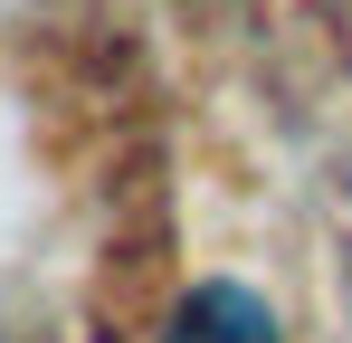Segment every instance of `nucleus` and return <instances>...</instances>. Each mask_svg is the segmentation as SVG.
Segmentation results:
<instances>
[{
	"label": "nucleus",
	"instance_id": "obj_1",
	"mask_svg": "<svg viewBox=\"0 0 352 343\" xmlns=\"http://www.w3.org/2000/svg\"><path fill=\"white\" fill-rule=\"evenodd\" d=\"M162 343H286V324H276V305H267L257 286L210 277V286H190L172 305V334Z\"/></svg>",
	"mask_w": 352,
	"mask_h": 343
}]
</instances>
